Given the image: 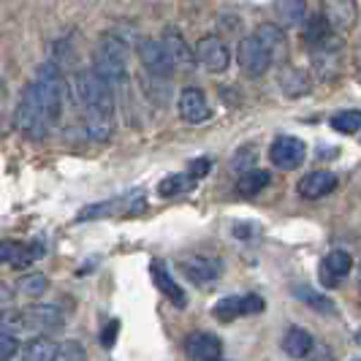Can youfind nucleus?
Masks as SVG:
<instances>
[{
  "label": "nucleus",
  "instance_id": "obj_1",
  "mask_svg": "<svg viewBox=\"0 0 361 361\" xmlns=\"http://www.w3.org/2000/svg\"><path fill=\"white\" fill-rule=\"evenodd\" d=\"M63 92H66V82L57 71V66L47 63L36 79L22 90V98L14 111V126L30 139H44L49 128L57 123V114L63 106Z\"/></svg>",
  "mask_w": 361,
  "mask_h": 361
},
{
  "label": "nucleus",
  "instance_id": "obj_2",
  "mask_svg": "<svg viewBox=\"0 0 361 361\" xmlns=\"http://www.w3.org/2000/svg\"><path fill=\"white\" fill-rule=\"evenodd\" d=\"M76 92L85 106L87 133L95 142H106L114 133V87L90 68L76 73Z\"/></svg>",
  "mask_w": 361,
  "mask_h": 361
},
{
  "label": "nucleus",
  "instance_id": "obj_3",
  "mask_svg": "<svg viewBox=\"0 0 361 361\" xmlns=\"http://www.w3.org/2000/svg\"><path fill=\"white\" fill-rule=\"evenodd\" d=\"M92 71L98 73L104 82L123 85L128 79V47L126 41H120L117 36H106L98 41L95 52H92Z\"/></svg>",
  "mask_w": 361,
  "mask_h": 361
},
{
  "label": "nucleus",
  "instance_id": "obj_4",
  "mask_svg": "<svg viewBox=\"0 0 361 361\" xmlns=\"http://www.w3.org/2000/svg\"><path fill=\"white\" fill-rule=\"evenodd\" d=\"M236 63H239V68H242L245 76L261 79V76L271 68L274 57H271V52L258 41V38L247 36V38H242L239 47H236Z\"/></svg>",
  "mask_w": 361,
  "mask_h": 361
},
{
  "label": "nucleus",
  "instance_id": "obj_5",
  "mask_svg": "<svg viewBox=\"0 0 361 361\" xmlns=\"http://www.w3.org/2000/svg\"><path fill=\"white\" fill-rule=\"evenodd\" d=\"M343 38L340 36H331L324 38L321 44H315V47H310V57H312V66H315V71L321 73L324 79H331V76H337L340 68H343Z\"/></svg>",
  "mask_w": 361,
  "mask_h": 361
},
{
  "label": "nucleus",
  "instance_id": "obj_6",
  "mask_svg": "<svg viewBox=\"0 0 361 361\" xmlns=\"http://www.w3.org/2000/svg\"><path fill=\"white\" fill-rule=\"evenodd\" d=\"M305 155H307V147H305L302 139H296V136H277L269 147V161L277 169H283V171L299 169L302 161H305Z\"/></svg>",
  "mask_w": 361,
  "mask_h": 361
},
{
  "label": "nucleus",
  "instance_id": "obj_7",
  "mask_svg": "<svg viewBox=\"0 0 361 361\" xmlns=\"http://www.w3.org/2000/svg\"><path fill=\"white\" fill-rule=\"evenodd\" d=\"M196 60L207 71L223 73L228 71V66H231V52H228V47L217 36H204L196 44Z\"/></svg>",
  "mask_w": 361,
  "mask_h": 361
},
{
  "label": "nucleus",
  "instance_id": "obj_8",
  "mask_svg": "<svg viewBox=\"0 0 361 361\" xmlns=\"http://www.w3.org/2000/svg\"><path fill=\"white\" fill-rule=\"evenodd\" d=\"M145 196H142V190H133L130 196H123V199H111V201H104V204H92L87 209H82L76 220H92V217H104V215H133V212H139L142 207H145Z\"/></svg>",
  "mask_w": 361,
  "mask_h": 361
},
{
  "label": "nucleus",
  "instance_id": "obj_9",
  "mask_svg": "<svg viewBox=\"0 0 361 361\" xmlns=\"http://www.w3.org/2000/svg\"><path fill=\"white\" fill-rule=\"evenodd\" d=\"M264 310V299L258 293H242V296H226L215 305V315L220 321H234L245 315H255Z\"/></svg>",
  "mask_w": 361,
  "mask_h": 361
},
{
  "label": "nucleus",
  "instance_id": "obj_10",
  "mask_svg": "<svg viewBox=\"0 0 361 361\" xmlns=\"http://www.w3.org/2000/svg\"><path fill=\"white\" fill-rule=\"evenodd\" d=\"M139 57H142L145 68L152 76H171L174 73V60L166 52L163 41H152V38L139 41Z\"/></svg>",
  "mask_w": 361,
  "mask_h": 361
},
{
  "label": "nucleus",
  "instance_id": "obj_11",
  "mask_svg": "<svg viewBox=\"0 0 361 361\" xmlns=\"http://www.w3.org/2000/svg\"><path fill=\"white\" fill-rule=\"evenodd\" d=\"M180 114L182 120L190 123V126H201V123H207L212 117L207 95H204L201 87H185L180 92Z\"/></svg>",
  "mask_w": 361,
  "mask_h": 361
},
{
  "label": "nucleus",
  "instance_id": "obj_12",
  "mask_svg": "<svg viewBox=\"0 0 361 361\" xmlns=\"http://www.w3.org/2000/svg\"><path fill=\"white\" fill-rule=\"evenodd\" d=\"M356 17H359L356 0H324V19L329 22L331 30L348 33L353 27Z\"/></svg>",
  "mask_w": 361,
  "mask_h": 361
},
{
  "label": "nucleus",
  "instance_id": "obj_13",
  "mask_svg": "<svg viewBox=\"0 0 361 361\" xmlns=\"http://www.w3.org/2000/svg\"><path fill=\"white\" fill-rule=\"evenodd\" d=\"M44 255V245H22V242H0V264H11L14 269L30 267L36 258Z\"/></svg>",
  "mask_w": 361,
  "mask_h": 361
},
{
  "label": "nucleus",
  "instance_id": "obj_14",
  "mask_svg": "<svg viewBox=\"0 0 361 361\" xmlns=\"http://www.w3.org/2000/svg\"><path fill=\"white\" fill-rule=\"evenodd\" d=\"M350 267H353V258L345 253V250H331L324 258V264H321V283H324L326 288L340 286L345 277H348Z\"/></svg>",
  "mask_w": 361,
  "mask_h": 361
},
{
  "label": "nucleus",
  "instance_id": "obj_15",
  "mask_svg": "<svg viewBox=\"0 0 361 361\" xmlns=\"http://www.w3.org/2000/svg\"><path fill=\"white\" fill-rule=\"evenodd\" d=\"M220 350H223V345H220V340H217L215 334H209V331H196V334H190V337L185 340V353H188V359L217 361Z\"/></svg>",
  "mask_w": 361,
  "mask_h": 361
},
{
  "label": "nucleus",
  "instance_id": "obj_16",
  "mask_svg": "<svg viewBox=\"0 0 361 361\" xmlns=\"http://www.w3.org/2000/svg\"><path fill=\"white\" fill-rule=\"evenodd\" d=\"M25 312V318H27V326L30 329H36V331H57V329H63V312L52 305H27V307L22 310Z\"/></svg>",
  "mask_w": 361,
  "mask_h": 361
},
{
  "label": "nucleus",
  "instance_id": "obj_17",
  "mask_svg": "<svg viewBox=\"0 0 361 361\" xmlns=\"http://www.w3.org/2000/svg\"><path fill=\"white\" fill-rule=\"evenodd\" d=\"M334 188H337V174H331V171H310L307 177H302V182H299V196L315 201L329 196Z\"/></svg>",
  "mask_w": 361,
  "mask_h": 361
},
{
  "label": "nucleus",
  "instance_id": "obj_18",
  "mask_svg": "<svg viewBox=\"0 0 361 361\" xmlns=\"http://www.w3.org/2000/svg\"><path fill=\"white\" fill-rule=\"evenodd\" d=\"M180 269L196 280V283H207V280H215L220 274V261L215 258H204V255H193V258H182L180 261Z\"/></svg>",
  "mask_w": 361,
  "mask_h": 361
},
{
  "label": "nucleus",
  "instance_id": "obj_19",
  "mask_svg": "<svg viewBox=\"0 0 361 361\" xmlns=\"http://www.w3.org/2000/svg\"><path fill=\"white\" fill-rule=\"evenodd\" d=\"M149 274H152L155 286L161 288V293L171 302V305H177V307H185V305H188V299H185L182 288L171 280V274L166 271V267H163L161 261H152V264H149Z\"/></svg>",
  "mask_w": 361,
  "mask_h": 361
},
{
  "label": "nucleus",
  "instance_id": "obj_20",
  "mask_svg": "<svg viewBox=\"0 0 361 361\" xmlns=\"http://www.w3.org/2000/svg\"><path fill=\"white\" fill-rule=\"evenodd\" d=\"M312 334L302 326H290L283 337V350L288 353L290 359H307L310 350H312Z\"/></svg>",
  "mask_w": 361,
  "mask_h": 361
},
{
  "label": "nucleus",
  "instance_id": "obj_21",
  "mask_svg": "<svg viewBox=\"0 0 361 361\" xmlns=\"http://www.w3.org/2000/svg\"><path fill=\"white\" fill-rule=\"evenodd\" d=\"M255 38L269 49L274 60H283V57L288 54V38H286V33H283L277 25H261Z\"/></svg>",
  "mask_w": 361,
  "mask_h": 361
},
{
  "label": "nucleus",
  "instance_id": "obj_22",
  "mask_svg": "<svg viewBox=\"0 0 361 361\" xmlns=\"http://www.w3.org/2000/svg\"><path fill=\"white\" fill-rule=\"evenodd\" d=\"M274 17L280 19V25L296 27L307 17V3L305 0H277L274 3Z\"/></svg>",
  "mask_w": 361,
  "mask_h": 361
},
{
  "label": "nucleus",
  "instance_id": "obj_23",
  "mask_svg": "<svg viewBox=\"0 0 361 361\" xmlns=\"http://www.w3.org/2000/svg\"><path fill=\"white\" fill-rule=\"evenodd\" d=\"M269 182H271L269 171H264V169H250V171H245V174L236 180V193L245 196V199H250V196H258Z\"/></svg>",
  "mask_w": 361,
  "mask_h": 361
},
{
  "label": "nucleus",
  "instance_id": "obj_24",
  "mask_svg": "<svg viewBox=\"0 0 361 361\" xmlns=\"http://www.w3.org/2000/svg\"><path fill=\"white\" fill-rule=\"evenodd\" d=\"M60 356V345L52 340H30L22 350V361H54Z\"/></svg>",
  "mask_w": 361,
  "mask_h": 361
},
{
  "label": "nucleus",
  "instance_id": "obj_25",
  "mask_svg": "<svg viewBox=\"0 0 361 361\" xmlns=\"http://www.w3.org/2000/svg\"><path fill=\"white\" fill-rule=\"evenodd\" d=\"M163 47H166V52L171 54V60H174V66L177 63H182V66H188V63H193V49L185 44V38L180 36V33H166V38H163Z\"/></svg>",
  "mask_w": 361,
  "mask_h": 361
},
{
  "label": "nucleus",
  "instance_id": "obj_26",
  "mask_svg": "<svg viewBox=\"0 0 361 361\" xmlns=\"http://www.w3.org/2000/svg\"><path fill=\"white\" fill-rule=\"evenodd\" d=\"M280 87H283L286 95H290V98H296V95H307L310 79L302 71H296V68H286V71L280 73Z\"/></svg>",
  "mask_w": 361,
  "mask_h": 361
},
{
  "label": "nucleus",
  "instance_id": "obj_27",
  "mask_svg": "<svg viewBox=\"0 0 361 361\" xmlns=\"http://www.w3.org/2000/svg\"><path fill=\"white\" fill-rule=\"evenodd\" d=\"M331 128L337 130V133H359L361 130V111L359 109H348V111H340V114H334L331 117Z\"/></svg>",
  "mask_w": 361,
  "mask_h": 361
},
{
  "label": "nucleus",
  "instance_id": "obj_28",
  "mask_svg": "<svg viewBox=\"0 0 361 361\" xmlns=\"http://www.w3.org/2000/svg\"><path fill=\"white\" fill-rule=\"evenodd\" d=\"M30 326H27V318H25V312L22 310H3L0 312V331H6V334H22V331H27Z\"/></svg>",
  "mask_w": 361,
  "mask_h": 361
},
{
  "label": "nucleus",
  "instance_id": "obj_29",
  "mask_svg": "<svg viewBox=\"0 0 361 361\" xmlns=\"http://www.w3.org/2000/svg\"><path fill=\"white\" fill-rule=\"evenodd\" d=\"M193 177L190 174H174V177H166V180L158 185V193H161L163 199H169V196H180L185 193L188 188H193Z\"/></svg>",
  "mask_w": 361,
  "mask_h": 361
},
{
  "label": "nucleus",
  "instance_id": "obj_30",
  "mask_svg": "<svg viewBox=\"0 0 361 361\" xmlns=\"http://www.w3.org/2000/svg\"><path fill=\"white\" fill-rule=\"evenodd\" d=\"M331 36V27H329V22L321 17H310L307 25H305V41H307L310 47H315V44H321L324 38Z\"/></svg>",
  "mask_w": 361,
  "mask_h": 361
},
{
  "label": "nucleus",
  "instance_id": "obj_31",
  "mask_svg": "<svg viewBox=\"0 0 361 361\" xmlns=\"http://www.w3.org/2000/svg\"><path fill=\"white\" fill-rule=\"evenodd\" d=\"M49 286V280L41 274V271H33V274H25V277H19L17 288L22 293H30V296H38V293H44Z\"/></svg>",
  "mask_w": 361,
  "mask_h": 361
},
{
  "label": "nucleus",
  "instance_id": "obj_32",
  "mask_svg": "<svg viewBox=\"0 0 361 361\" xmlns=\"http://www.w3.org/2000/svg\"><path fill=\"white\" fill-rule=\"evenodd\" d=\"M296 296H299V299H305V302L312 305L315 310H321V312H334V305L326 299L324 293H315L312 288H296Z\"/></svg>",
  "mask_w": 361,
  "mask_h": 361
},
{
  "label": "nucleus",
  "instance_id": "obj_33",
  "mask_svg": "<svg viewBox=\"0 0 361 361\" xmlns=\"http://www.w3.org/2000/svg\"><path fill=\"white\" fill-rule=\"evenodd\" d=\"M17 340L11 337V334H6V331H0V361H8L17 356Z\"/></svg>",
  "mask_w": 361,
  "mask_h": 361
},
{
  "label": "nucleus",
  "instance_id": "obj_34",
  "mask_svg": "<svg viewBox=\"0 0 361 361\" xmlns=\"http://www.w3.org/2000/svg\"><path fill=\"white\" fill-rule=\"evenodd\" d=\"M117 331H120V321L111 318L109 326L104 329V334H101V345H104V348H111V345L117 343Z\"/></svg>",
  "mask_w": 361,
  "mask_h": 361
},
{
  "label": "nucleus",
  "instance_id": "obj_35",
  "mask_svg": "<svg viewBox=\"0 0 361 361\" xmlns=\"http://www.w3.org/2000/svg\"><path fill=\"white\" fill-rule=\"evenodd\" d=\"M207 171H209V161H207V158H201V161H196L193 166H190V177H193V180L204 177Z\"/></svg>",
  "mask_w": 361,
  "mask_h": 361
},
{
  "label": "nucleus",
  "instance_id": "obj_36",
  "mask_svg": "<svg viewBox=\"0 0 361 361\" xmlns=\"http://www.w3.org/2000/svg\"><path fill=\"white\" fill-rule=\"evenodd\" d=\"M310 353L315 356L312 361H334L331 359V350H329L326 345H312V350H310Z\"/></svg>",
  "mask_w": 361,
  "mask_h": 361
},
{
  "label": "nucleus",
  "instance_id": "obj_37",
  "mask_svg": "<svg viewBox=\"0 0 361 361\" xmlns=\"http://www.w3.org/2000/svg\"><path fill=\"white\" fill-rule=\"evenodd\" d=\"M356 343L361 345V329H359V334H356Z\"/></svg>",
  "mask_w": 361,
  "mask_h": 361
},
{
  "label": "nucleus",
  "instance_id": "obj_38",
  "mask_svg": "<svg viewBox=\"0 0 361 361\" xmlns=\"http://www.w3.org/2000/svg\"><path fill=\"white\" fill-rule=\"evenodd\" d=\"M356 361H361V359H356Z\"/></svg>",
  "mask_w": 361,
  "mask_h": 361
},
{
  "label": "nucleus",
  "instance_id": "obj_39",
  "mask_svg": "<svg viewBox=\"0 0 361 361\" xmlns=\"http://www.w3.org/2000/svg\"><path fill=\"white\" fill-rule=\"evenodd\" d=\"M0 87H3V85H0Z\"/></svg>",
  "mask_w": 361,
  "mask_h": 361
}]
</instances>
